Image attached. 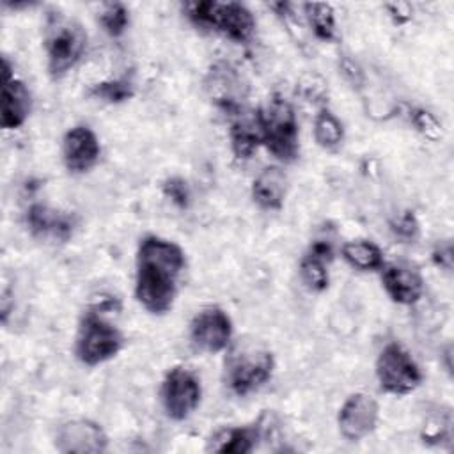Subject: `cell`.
Returning a JSON list of instances; mask_svg holds the SVG:
<instances>
[{"instance_id":"12","label":"cell","mask_w":454,"mask_h":454,"mask_svg":"<svg viewBox=\"0 0 454 454\" xmlns=\"http://www.w3.org/2000/svg\"><path fill=\"white\" fill-rule=\"evenodd\" d=\"M101 156L98 135L85 124L69 128L62 137V161L71 174H85L94 168Z\"/></svg>"},{"instance_id":"7","label":"cell","mask_w":454,"mask_h":454,"mask_svg":"<svg viewBox=\"0 0 454 454\" xmlns=\"http://www.w3.org/2000/svg\"><path fill=\"white\" fill-rule=\"evenodd\" d=\"M380 388L392 395H406L417 390L424 380L415 358L399 342H388L374 364Z\"/></svg>"},{"instance_id":"16","label":"cell","mask_w":454,"mask_h":454,"mask_svg":"<svg viewBox=\"0 0 454 454\" xmlns=\"http://www.w3.org/2000/svg\"><path fill=\"white\" fill-rule=\"evenodd\" d=\"M333 259V247L325 241L317 239L310 243L309 250L300 261L298 273L303 282V286L312 293H323L330 284V273L328 264Z\"/></svg>"},{"instance_id":"14","label":"cell","mask_w":454,"mask_h":454,"mask_svg":"<svg viewBox=\"0 0 454 454\" xmlns=\"http://www.w3.org/2000/svg\"><path fill=\"white\" fill-rule=\"evenodd\" d=\"M108 436L98 422L89 419H74L64 422L55 434V447L60 452H103L106 450Z\"/></svg>"},{"instance_id":"25","label":"cell","mask_w":454,"mask_h":454,"mask_svg":"<svg viewBox=\"0 0 454 454\" xmlns=\"http://www.w3.org/2000/svg\"><path fill=\"white\" fill-rule=\"evenodd\" d=\"M410 121L415 126V129L429 140H438L443 135L440 121L434 117V114H431L426 108H413L410 112Z\"/></svg>"},{"instance_id":"27","label":"cell","mask_w":454,"mask_h":454,"mask_svg":"<svg viewBox=\"0 0 454 454\" xmlns=\"http://www.w3.org/2000/svg\"><path fill=\"white\" fill-rule=\"evenodd\" d=\"M163 193L172 204H176L181 209L188 207L190 204V188L186 181L181 177H168L163 183Z\"/></svg>"},{"instance_id":"3","label":"cell","mask_w":454,"mask_h":454,"mask_svg":"<svg viewBox=\"0 0 454 454\" xmlns=\"http://www.w3.org/2000/svg\"><path fill=\"white\" fill-rule=\"evenodd\" d=\"M43 44L50 76L60 78L82 60L87 50V32L78 20L53 11L46 18Z\"/></svg>"},{"instance_id":"19","label":"cell","mask_w":454,"mask_h":454,"mask_svg":"<svg viewBox=\"0 0 454 454\" xmlns=\"http://www.w3.org/2000/svg\"><path fill=\"white\" fill-rule=\"evenodd\" d=\"M262 433L257 424L254 426H232L218 429L209 440V450L227 454H248L255 449Z\"/></svg>"},{"instance_id":"24","label":"cell","mask_w":454,"mask_h":454,"mask_svg":"<svg viewBox=\"0 0 454 454\" xmlns=\"http://www.w3.org/2000/svg\"><path fill=\"white\" fill-rule=\"evenodd\" d=\"M98 21L110 37L117 39L126 32L129 25V11L121 2H106L101 5Z\"/></svg>"},{"instance_id":"8","label":"cell","mask_w":454,"mask_h":454,"mask_svg":"<svg viewBox=\"0 0 454 454\" xmlns=\"http://www.w3.org/2000/svg\"><path fill=\"white\" fill-rule=\"evenodd\" d=\"M202 399V383L195 371L184 365L170 367L160 385V403L174 422L190 419Z\"/></svg>"},{"instance_id":"13","label":"cell","mask_w":454,"mask_h":454,"mask_svg":"<svg viewBox=\"0 0 454 454\" xmlns=\"http://www.w3.org/2000/svg\"><path fill=\"white\" fill-rule=\"evenodd\" d=\"M2 115L0 124L4 129L21 128L32 112V94L23 80L16 78L9 60L2 59Z\"/></svg>"},{"instance_id":"10","label":"cell","mask_w":454,"mask_h":454,"mask_svg":"<svg viewBox=\"0 0 454 454\" xmlns=\"http://www.w3.org/2000/svg\"><path fill=\"white\" fill-rule=\"evenodd\" d=\"M378 419H380L378 401L365 392H355L342 403L339 410V415H337L339 433L348 442H360L376 429Z\"/></svg>"},{"instance_id":"17","label":"cell","mask_w":454,"mask_h":454,"mask_svg":"<svg viewBox=\"0 0 454 454\" xmlns=\"http://www.w3.org/2000/svg\"><path fill=\"white\" fill-rule=\"evenodd\" d=\"M287 174L278 165L264 167L252 181V199L264 211H278L287 195Z\"/></svg>"},{"instance_id":"11","label":"cell","mask_w":454,"mask_h":454,"mask_svg":"<svg viewBox=\"0 0 454 454\" xmlns=\"http://www.w3.org/2000/svg\"><path fill=\"white\" fill-rule=\"evenodd\" d=\"M30 234L46 243H66L73 238L76 218L69 211L35 202L25 213Z\"/></svg>"},{"instance_id":"6","label":"cell","mask_w":454,"mask_h":454,"mask_svg":"<svg viewBox=\"0 0 454 454\" xmlns=\"http://www.w3.org/2000/svg\"><path fill=\"white\" fill-rule=\"evenodd\" d=\"M124 348L122 332L98 312H85L74 337V356L87 367L101 365Z\"/></svg>"},{"instance_id":"2","label":"cell","mask_w":454,"mask_h":454,"mask_svg":"<svg viewBox=\"0 0 454 454\" xmlns=\"http://www.w3.org/2000/svg\"><path fill=\"white\" fill-rule=\"evenodd\" d=\"M225 351L223 380L234 395L245 397L270 381L275 358L266 346L257 340H241Z\"/></svg>"},{"instance_id":"1","label":"cell","mask_w":454,"mask_h":454,"mask_svg":"<svg viewBox=\"0 0 454 454\" xmlns=\"http://www.w3.org/2000/svg\"><path fill=\"white\" fill-rule=\"evenodd\" d=\"M186 266L184 250L172 239L147 234L135 259V298L154 316L167 314L177 296V282Z\"/></svg>"},{"instance_id":"15","label":"cell","mask_w":454,"mask_h":454,"mask_svg":"<svg viewBox=\"0 0 454 454\" xmlns=\"http://www.w3.org/2000/svg\"><path fill=\"white\" fill-rule=\"evenodd\" d=\"M380 271L381 286L394 303L413 305L422 298L424 280L415 268L403 262H385Z\"/></svg>"},{"instance_id":"20","label":"cell","mask_w":454,"mask_h":454,"mask_svg":"<svg viewBox=\"0 0 454 454\" xmlns=\"http://www.w3.org/2000/svg\"><path fill=\"white\" fill-rule=\"evenodd\" d=\"M340 255L351 268L360 271H376L381 270V266L385 264L381 248L367 239H355L344 243L340 248Z\"/></svg>"},{"instance_id":"22","label":"cell","mask_w":454,"mask_h":454,"mask_svg":"<svg viewBox=\"0 0 454 454\" xmlns=\"http://www.w3.org/2000/svg\"><path fill=\"white\" fill-rule=\"evenodd\" d=\"M312 133H314V140L323 149H335L344 140V126L337 119V115L328 108H321L314 115Z\"/></svg>"},{"instance_id":"28","label":"cell","mask_w":454,"mask_h":454,"mask_svg":"<svg viewBox=\"0 0 454 454\" xmlns=\"http://www.w3.org/2000/svg\"><path fill=\"white\" fill-rule=\"evenodd\" d=\"M433 261H434L436 266H440L445 271L452 270V245H450V241L440 243L433 250Z\"/></svg>"},{"instance_id":"9","label":"cell","mask_w":454,"mask_h":454,"mask_svg":"<svg viewBox=\"0 0 454 454\" xmlns=\"http://www.w3.org/2000/svg\"><path fill=\"white\" fill-rule=\"evenodd\" d=\"M232 319L231 316L216 307L209 305L200 309L190 321V342L202 353H222L232 342Z\"/></svg>"},{"instance_id":"5","label":"cell","mask_w":454,"mask_h":454,"mask_svg":"<svg viewBox=\"0 0 454 454\" xmlns=\"http://www.w3.org/2000/svg\"><path fill=\"white\" fill-rule=\"evenodd\" d=\"M257 117L268 153L282 163L294 161L300 154V131L293 105L282 94H273L257 108Z\"/></svg>"},{"instance_id":"26","label":"cell","mask_w":454,"mask_h":454,"mask_svg":"<svg viewBox=\"0 0 454 454\" xmlns=\"http://www.w3.org/2000/svg\"><path fill=\"white\" fill-rule=\"evenodd\" d=\"M392 232L403 241H413L419 238V222L411 211H404L390 222Z\"/></svg>"},{"instance_id":"18","label":"cell","mask_w":454,"mask_h":454,"mask_svg":"<svg viewBox=\"0 0 454 454\" xmlns=\"http://www.w3.org/2000/svg\"><path fill=\"white\" fill-rule=\"evenodd\" d=\"M232 122L229 128V140L232 154L238 160H248L259 145H262V131L255 112H245L243 108L231 115Z\"/></svg>"},{"instance_id":"21","label":"cell","mask_w":454,"mask_h":454,"mask_svg":"<svg viewBox=\"0 0 454 454\" xmlns=\"http://www.w3.org/2000/svg\"><path fill=\"white\" fill-rule=\"evenodd\" d=\"M307 23L312 34L325 43H335L339 39L335 12L330 4L325 2H310L303 4Z\"/></svg>"},{"instance_id":"23","label":"cell","mask_w":454,"mask_h":454,"mask_svg":"<svg viewBox=\"0 0 454 454\" xmlns=\"http://www.w3.org/2000/svg\"><path fill=\"white\" fill-rule=\"evenodd\" d=\"M89 94L103 103L108 105H119L135 96V85L129 78H114V80H105L99 83H94L89 90Z\"/></svg>"},{"instance_id":"29","label":"cell","mask_w":454,"mask_h":454,"mask_svg":"<svg viewBox=\"0 0 454 454\" xmlns=\"http://www.w3.org/2000/svg\"><path fill=\"white\" fill-rule=\"evenodd\" d=\"M340 71L344 74V78L353 85V87H360L364 83V73L362 69L351 60V59H342L340 62Z\"/></svg>"},{"instance_id":"4","label":"cell","mask_w":454,"mask_h":454,"mask_svg":"<svg viewBox=\"0 0 454 454\" xmlns=\"http://www.w3.org/2000/svg\"><path fill=\"white\" fill-rule=\"evenodd\" d=\"M183 11L197 28L222 34L239 44L248 43L255 32V18L252 11L239 2H188L183 4Z\"/></svg>"}]
</instances>
